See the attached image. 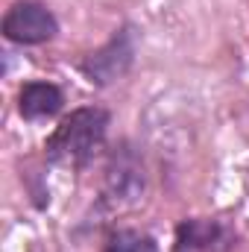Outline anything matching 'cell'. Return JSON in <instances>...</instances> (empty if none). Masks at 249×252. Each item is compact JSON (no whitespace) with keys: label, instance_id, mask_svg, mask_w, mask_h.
I'll return each mask as SVG.
<instances>
[{"label":"cell","instance_id":"52a82bcc","mask_svg":"<svg viewBox=\"0 0 249 252\" xmlns=\"http://www.w3.org/2000/svg\"><path fill=\"white\" fill-rule=\"evenodd\" d=\"M100 252H161L158 241L138 226H112L103 235Z\"/></svg>","mask_w":249,"mask_h":252},{"label":"cell","instance_id":"277c9868","mask_svg":"<svg viewBox=\"0 0 249 252\" xmlns=\"http://www.w3.org/2000/svg\"><path fill=\"white\" fill-rule=\"evenodd\" d=\"M0 32L15 47H44L59 38V15L44 0H12L3 12Z\"/></svg>","mask_w":249,"mask_h":252},{"label":"cell","instance_id":"6da1fadb","mask_svg":"<svg viewBox=\"0 0 249 252\" xmlns=\"http://www.w3.org/2000/svg\"><path fill=\"white\" fill-rule=\"evenodd\" d=\"M112 112L106 106L88 103L76 106L59 118L53 132L44 138V161L56 167L85 170L109 150Z\"/></svg>","mask_w":249,"mask_h":252},{"label":"cell","instance_id":"5b68a950","mask_svg":"<svg viewBox=\"0 0 249 252\" xmlns=\"http://www.w3.org/2000/svg\"><path fill=\"white\" fill-rule=\"evenodd\" d=\"M241 232L229 217L196 214L182 217L173 229L170 252H238Z\"/></svg>","mask_w":249,"mask_h":252},{"label":"cell","instance_id":"3957f363","mask_svg":"<svg viewBox=\"0 0 249 252\" xmlns=\"http://www.w3.org/2000/svg\"><path fill=\"white\" fill-rule=\"evenodd\" d=\"M138 62V27L124 21L115 27V32L94 50L82 53L76 59L79 76L94 88H112L115 82L126 79Z\"/></svg>","mask_w":249,"mask_h":252},{"label":"cell","instance_id":"8992f818","mask_svg":"<svg viewBox=\"0 0 249 252\" xmlns=\"http://www.w3.org/2000/svg\"><path fill=\"white\" fill-rule=\"evenodd\" d=\"M64 103L67 97H64L62 85L53 79H27L18 85V94H15V112L27 124L62 118Z\"/></svg>","mask_w":249,"mask_h":252},{"label":"cell","instance_id":"7a4b0ae2","mask_svg":"<svg viewBox=\"0 0 249 252\" xmlns=\"http://www.w3.org/2000/svg\"><path fill=\"white\" fill-rule=\"evenodd\" d=\"M147 161L135 141L121 138L118 144H109L106 161H103V182H100V208L106 211H124L135 208L147 196Z\"/></svg>","mask_w":249,"mask_h":252}]
</instances>
